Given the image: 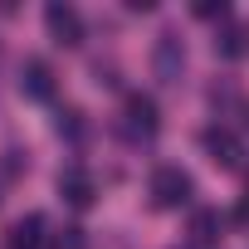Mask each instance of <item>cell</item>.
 <instances>
[{"mask_svg": "<svg viewBox=\"0 0 249 249\" xmlns=\"http://www.w3.org/2000/svg\"><path fill=\"white\" fill-rule=\"evenodd\" d=\"M191 176L181 171V166H157L152 171V200L161 205V210H181L186 200H191Z\"/></svg>", "mask_w": 249, "mask_h": 249, "instance_id": "cell-1", "label": "cell"}, {"mask_svg": "<svg viewBox=\"0 0 249 249\" xmlns=\"http://www.w3.org/2000/svg\"><path fill=\"white\" fill-rule=\"evenodd\" d=\"M44 25H49V35H54V44H83V15L73 10V5H64V0H49L44 5Z\"/></svg>", "mask_w": 249, "mask_h": 249, "instance_id": "cell-2", "label": "cell"}, {"mask_svg": "<svg viewBox=\"0 0 249 249\" xmlns=\"http://www.w3.org/2000/svg\"><path fill=\"white\" fill-rule=\"evenodd\" d=\"M122 127L132 137H152L157 132V103L147 93H127V103H122Z\"/></svg>", "mask_w": 249, "mask_h": 249, "instance_id": "cell-3", "label": "cell"}, {"mask_svg": "<svg viewBox=\"0 0 249 249\" xmlns=\"http://www.w3.org/2000/svg\"><path fill=\"white\" fill-rule=\"evenodd\" d=\"M200 147H205V157H210L215 166H225V171L239 166V142H234L230 127H205V132H200Z\"/></svg>", "mask_w": 249, "mask_h": 249, "instance_id": "cell-4", "label": "cell"}, {"mask_svg": "<svg viewBox=\"0 0 249 249\" xmlns=\"http://www.w3.org/2000/svg\"><path fill=\"white\" fill-rule=\"evenodd\" d=\"M152 64H157V78L176 83V78H181V69H186V49H181V39H176V35H161V39H157Z\"/></svg>", "mask_w": 249, "mask_h": 249, "instance_id": "cell-5", "label": "cell"}, {"mask_svg": "<svg viewBox=\"0 0 249 249\" xmlns=\"http://www.w3.org/2000/svg\"><path fill=\"white\" fill-rule=\"evenodd\" d=\"M20 88H25V98H54V69L44 64V59H25V69H20Z\"/></svg>", "mask_w": 249, "mask_h": 249, "instance_id": "cell-6", "label": "cell"}, {"mask_svg": "<svg viewBox=\"0 0 249 249\" xmlns=\"http://www.w3.org/2000/svg\"><path fill=\"white\" fill-rule=\"evenodd\" d=\"M59 196H64L69 205L88 210V205H93V176H88L83 166H69V171H59Z\"/></svg>", "mask_w": 249, "mask_h": 249, "instance_id": "cell-7", "label": "cell"}, {"mask_svg": "<svg viewBox=\"0 0 249 249\" xmlns=\"http://www.w3.org/2000/svg\"><path fill=\"white\" fill-rule=\"evenodd\" d=\"M39 244H49L44 215H25V220H15V225L5 230V249H39Z\"/></svg>", "mask_w": 249, "mask_h": 249, "instance_id": "cell-8", "label": "cell"}, {"mask_svg": "<svg viewBox=\"0 0 249 249\" xmlns=\"http://www.w3.org/2000/svg\"><path fill=\"white\" fill-rule=\"evenodd\" d=\"M191 244L196 249H215L220 244V210H196L191 215Z\"/></svg>", "mask_w": 249, "mask_h": 249, "instance_id": "cell-9", "label": "cell"}, {"mask_svg": "<svg viewBox=\"0 0 249 249\" xmlns=\"http://www.w3.org/2000/svg\"><path fill=\"white\" fill-rule=\"evenodd\" d=\"M215 54L220 59H244L249 54V30L244 25H230L225 35H215Z\"/></svg>", "mask_w": 249, "mask_h": 249, "instance_id": "cell-10", "label": "cell"}, {"mask_svg": "<svg viewBox=\"0 0 249 249\" xmlns=\"http://www.w3.org/2000/svg\"><path fill=\"white\" fill-rule=\"evenodd\" d=\"M49 249H88V239H83V230H78V225H64V230H54V234H49Z\"/></svg>", "mask_w": 249, "mask_h": 249, "instance_id": "cell-11", "label": "cell"}, {"mask_svg": "<svg viewBox=\"0 0 249 249\" xmlns=\"http://www.w3.org/2000/svg\"><path fill=\"white\" fill-rule=\"evenodd\" d=\"M78 132H83V112H78V107L59 112V137H78Z\"/></svg>", "mask_w": 249, "mask_h": 249, "instance_id": "cell-12", "label": "cell"}, {"mask_svg": "<svg viewBox=\"0 0 249 249\" xmlns=\"http://www.w3.org/2000/svg\"><path fill=\"white\" fill-rule=\"evenodd\" d=\"M196 15H200V20H225V15H230V5H225V0H200Z\"/></svg>", "mask_w": 249, "mask_h": 249, "instance_id": "cell-13", "label": "cell"}, {"mask_svg": "<svg viewBox=\"0 0 249 249\" xmlns=\"http://www.w3.org/2000/svg\"><path fill=\"white\" fill-rule=\"evenodd\" d=\"M234 220H244V225H249V200H239V210H234Z\"/></svg>", "mask_w": 249, "mask_h": 249, "instance_id": "cell-14", "label": "cell"}]
</instances>
